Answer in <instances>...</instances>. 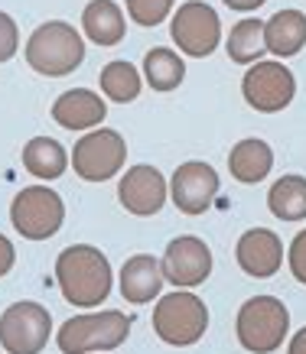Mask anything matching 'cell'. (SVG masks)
Returning <instances> with one entry per match:
<instances>
[{
    "mask_svg": "<svg viewBox=\"0 0 306 354\" xmlns=\"http://www.w3.org/2000/svg\"><path fill=\"white\" fill-rule=\"evenodd\" d=\"M127 3V17L137 26H160V23L173 13L176 0H124Z\"/></svg>",
    "mask_w": 306,
    "mask_h": 354,
    "instance_id": "obj_25",
    "label": "cell"
},
{
    "mask_svg": "<svg viewBox=\"0 0 306 354\" xmlns=\"http://www.w3.org/2000/svg\"><path fill=\"white\" fill-rule=\"evenodd\" d=\"M69 162L78 179L85 183H108L127 162V140L111 127H95L75 143Z\"/></svg>",
    "mask_w": 306,
    "mask_h": 354,
    "instance_id": "obj_7",
    "label": "cell"
},
{
    "mask_svg": "<svg viewBox=\"0 0 306 354\" xmlns=\"http://www.w3.org/2000/svg\"><path fill=\"white\" fill-rule=\"evenodd\" d=\"M131 325L134 319L127 312H85V315H72L62 322V328L55 335V344L62 354H105L127 342Z\"/></svg>",
    "mask_w": 306,
    "mask_h": 354,
    "instance_id": "obj_3",
    "label": "cell"
},
{
    "mask_svg": "<svg viewBox=\"0 0 306 354\" xmlns=\"http://www.w3.org/2000/svg\"><path fill=\"white\" fill-rule=\"evenodd\" d=\"M235 260H238L241 273H248L254 279H271L284 267V241L277 237V231L251 227V231H244L238 237Z\"/></svg>",
    "mask_w": 306,
    "mask_h": 354,
    "instance_id": "obj_14",
    "label": "cell"
},
{
    "mask_svg": "<svg viewBox=\"0 0 306 354\" xmlns=\"http://www.w3.org/2000/svg\"><path fill=\"white\" fill-rule=\"evenodd\" d=\"M212 250L202 237L196 234H179L166 244L163 257H160V267H163V279L173 283L176 290H192V286H202L212 273Z\"/></svg>",
    "mask_w": 306,
    "mask_h": 354,
    "instance_id": "obj_12",
    "label": "cell"
},
{
    "mask_svg": "<svg viewBox=\"0 0 306 354\" xmlns=\"http://www.w3.org/2000/svg\"><path fill=\"white\" fill-rule=\"evenodd\" d=\"M228 10H238V13H251V10H258V7H264L267 0H222Z\"/></svg>",
    "mask_w": 306,
    "mask_h": 354,
    "instance_id": "obj_29",
    "label": "cell"
},
{
    "mask_svg": "<svg viewBox=\"0 0 306 354\" xmlns=\"http://www.w3.org/2000/svg\"><path fill=\"white\" fill-rule=\"evenodd\" d=\"M287 267H290L296 283L306 286V231H300L287 247Z\"/></svg>",
    "mask_w": 306,
    "mask_h": 354,
    "instance_id": "obj_27",
    "label": "cell"
},
{
    "mask_svg": "<svg viewBox=\"0 0 306 354\" xmlns=\"http://www.w3.org/2000/svg\"><path fill=\"white\" fill-rule=\"evenodd\" d=\"M208 328V306L192 290H176L156 299L153 309V332L163 344L189 348Z\"/></svg>",
    "mask_w": 306,
    "mask_h": 354,
    "instance_id": "obj_5",
    "label": "cell"
},
{
    "mask_svg": "<svg viewBox=\"0 0 306 354\" xmlns=\"http://www.w3.org/2000/svg\"><path fill=\"white\" fill-rule=\"evenodd\" d=\"M53 335V315L39 302H13L0 315V344L7 354H39Z\"/></svg>",
    "mask_w": 306,
    "mask_h": 354,
    "instance_id": "obj_10",
    "label": "cell"
},
{
    "mask_svg": "<svg viewBox=\"0 0 306 354\" xmlns=\"http://www.w3.org/2000/svg\"><path fill=\"white\" fill-rule=\"evenodd\" d=\"M13 263H17V247H13V241L7 234H0V277H7Z\"/></svg>",
    "mask_w": 306,
    "mask_h": 354,
    "instance_id": "obj_28",
    "label": "cell"
},
{
    "mask_svg": "<svg viewBox=\"0 0 306 354\" xmlns=\"http://www.w3.org/2000/svg\"><path fill=\"white\" fill-rule=\"evenodd\" d=\"M17 49H20V30H17L10 13L0 10V62H10Z\"/></svg>",
    "mask_w": 306,
    "mask_h": 354,
    "instance_id": "obj_26",
    "label": "cell"
},
{
    "mask_svg": "<svg viewBox=\"0 0 306 354\" xmlns=\"http://www.w3.org/2000/svg\"><path fill=\"white\" fill-rule=\"evenodd\" d=\"M10 221L13 231L26 241H49L59 234V227L66 221L62 195L49 185H26L13 195Z\"/></svg>",
    "mask_w": 306,
    "mask_h": 354,
    "instance_id": "obj_6",
    "label": "cell"
},
{
    "mask_svg": "<svg viewBox=\"0 0 306 354\" xmlns=\"http://www.w3.org/2000/svg\"><path fill=\"white\" fill-rule=\"evenodd\" d=\"M219 189H222V179L215 172V166H208L202 160L179 162L176 172L170 176V198L189 218L206 215L212 208V202L219 198Z\"/></svg>",
    "mask_w": 306,
    "mask_h": 354,
    "instance_id": "obj_11",
    "label": "cell"
},
{
    "mask_svg": "<svg viewBox=\"0 0 306 354\" xmlns=\"http://www.w3.org/2000/svg\"><path fill=\"white\" fill-rule=\"evenodd\" d=\"M287 354H306V325L294 335V338H290V344H287Z\"/></svg>",
    "mask_w": 306,
    "mask_h": 354,
    "instance_id": "obj_30",
    "label": "cell"
},
{
    "mask_svg": "<svg viewBox=\"0 0 306 354\" xmlns=\"http://www.w3.org/2000/svg\"><path fill=\"white\" fill-rule=\"evenodd\" d=\"M108 118V104L91 88H69L53 101V120L66 130H95Z\"/></svg>",
    "mask_w": 306,
    "mask_h": 354,
    "instance_id": "obj_15",
    "label": "cell"
},
{
    "mask_svg": "<svg viewBox=\"0 0 306 354\" xmlns=\"http://www.w3.org/2000/svg\"><path fill=\"white\" fill-rule=\"evenodd\" d=\"M264 46L277 59H294L306 46V13L303 10H277L271 20H264Z\"/></svg>",
    "mask_w": 306,
    "mask_h": 354,
    "instance_id": "obj_17",
    "label": "cell"
},
{
    "mask_svg": "<svg viewBox=\"0 0 306 354\" xmlns=\"http://www.w3.org/2000/svg\"><path fill=\"white\" fill-rule=\"evenodd\" d=\"M26 62L36 75L46 78H62L72 75L78 65L85 62V39L82 32L66 20H49L39 23L30 39H26Z\"/></svg>",
    "mask_w": 306,
    "mask_h": 354,
    "instance_id": "obj_2",
    "label": "cell"
},
{
    "mask_svg": "<svg viewBox=\"0 0 306 354\" xmlns=\"http://www.w3.org/2000/svg\"><path fill=\"white\" fill-rule=\"evenodd\" d=\"M267 208L280 221H303L306 218V179L303 176H280L267 192Z\"/></svg>",
    "mask_w": 306,
    "mask_h": 354,
    "instance_id": "obj_23",
    "label": "cell"
},
{
    "mask_svg": "<svg viewBox=\"0 0 306 354\" xmlns=\"http://www.w3.org/2000/svg\"><path fill=\"white\" fill-rule=\"evenodd\" d=\"M290 335V312L277 296H251L235 315V338L244 351L273 354Z\"/></svg>",
    "mask_w": 306,
    "mask_h": 354,
    "instance_id": "obj_4",
    "label": "cell"
},
{
    "mask_svg": "<svg viewBox=\"0 0 306 354\" xmlns=\"http://www.w3.org/2000/svg\"><path fill=\"white\" fill-rule=\"evenodd\" d=\"M273 169V150L271 143L261 137H244L238 140L228 153V172L231 179H238L244 185L264 183Z\"/></svg>",
    "mask_w": 306,
    "mask_h": 354,
    "instance_id": "obj_18",
    "label": "cell"
},
{
    "mask_svg": "<svg viewBox=\"0 0 306 354\" xmlns=\"http://www.w3.org/2000/svg\"><path fill=\"white\" fill-rule=\"evenodd\" d=\"M163 267L153 254H134L120 267V296L131 306H147L163 292Z\"/></svg>",
    "mask_w": 306,
    "mask_h": 354,
    "instance_id": "obj_16",
    "label": "cell"
},
{
    "mask_svg": "<svg viewBox=\"0 0 306 354\" xmlns=\"http://www.w3.org/2000/svg\"><path fill=\"white\" fill-rule=\"evenodd\" d=\"M98 85H101V95L108 101H118V104H131L141 97V88H143V75L134 68L131 62L124 59H114L101 68L98 75Z\"/></svg>",
    "mask_w": 306,
    "mask_h": 354,
    "instance_id": "obj_24",
    "label": "cell"
},
{
    "mask_svg": "<svg viewBox=\"0 0 306 354\" xmlns=\"http://www.w3.org/2000/svg\"><path fill=\"white\" fill-rule=\"evenodd\" d=\"M55 283L75 309H98L111 296V260L91 244H72L55 257Z\"/></svg>",
    "mask_w": 306,
    "mask_h": 354,
    "instance_id": "obj_1",
    "label": "cell"
},
{
    "mask_svg": "<svg viewBox=\"0 0 306 354\" xmlns=\"http://www.w3.org/2000/svg\"><path fill=\"white\" fill-rule=\"evenodd\" d=\"M225 53L235 65H254L261 62L267 46H264V20H254V17H244L231 26L228 39H225Z\"/></svg>",
    "mask_w": 306,
    "mask_h": 354,
    "instance_id": "obj_22",
    "label": "cell"
},
{
    "mask_svg": "<svg viewBox=\"0 0 306 354\" xmlns=\"http://www.w3.org/2000/svg\"><path fill=\"white\" fill-rule=\"evenodd\" d=\"M23 169L30 172V176H36V179L53 183V179H59L69 169L66 147L53 137H33L23 147Z\"/></svg>",
    "mask_w": 306,
    "mask_h": 354,
    "instance_id": "obj_20",
    "label": "cell"
},
{
    "mask_svg": "<svg viewBox=\"0 0 306 354\" xmlns=\"http://www.w3.org/2000/svg\"><path fill=\"white\" fill-rule=\"evenodd\" d=\"M170 36H173L176 49L192 59H208L219 49L222 39V20L215 7H208L206 0H186L173 10L170 20Z\"/></svg>",
    "mask_w": 306,
    "mask_h": 354,
    "instance_id": "obj_8",
    "label": "cell"
},
{
    "mask_svg": "<svg viewBox=\"0 0 306 354\" xmlns=\"http://www.w3.org/2000/svg\"><path fill=\"white\" fill-rule=\"evenodd\" d=\"M166 198H170V179L150 162H137L118 179V202L124 205V212L137 218L156 215Z\"/></svg>",
    "mask_w": 306,
    "mask_h": 354,
    "instance_id": "obj_13",
    "label": "cell"
},
{
    "mask_svg": "<svg viewBox=\"0 0 306 354\" xmlns=\"http://www.w3.org/2000/svg\"><path fill=\"white\" fill-rule=\"evenodd\" d=\"M143 82L153 88V91H173V88L183 85V78H186V62H183V55L176 53V49H163V46H153L150 53L143 55Z\"/></svg>",
    "mask_w": 306,
    "mask_h": 354,
    "instance_id": "obj_21",
    "label": "cell"
},
{
    "mask_svg": "<svg viewBox=\"0 0 306 354\" xmlns=\"http://www.w3.org/2000/svg\"><path fill=\"white\" fill-rule=\"evenodd\" d=\"M241 95L261 114H277L287 111L296 95V78L280 59H261L248 65V72L241 78Z\"/></svg>",
    "mask_w": 306,
    "mask_h": 354,
    "instance_id": "obj_9",
    "label": "cell"
},
{
    "mask_svg": "<svg viewBox=\"0 0 306 354\" xmlns=\"http://www.w3.org/2000/svg\"><path fill=\"white\" fill-rule=\"evenodd\" d=\"M82 30L95 46L111 49L124 39L127 23H124V10H120L114 0H91L85 10H82Z\"/></svg>",
    "mask_w": 306,
    "mask_h": 354,
    "instance_id": "obj_19",
    "label": "cell"
}]
</instances>
